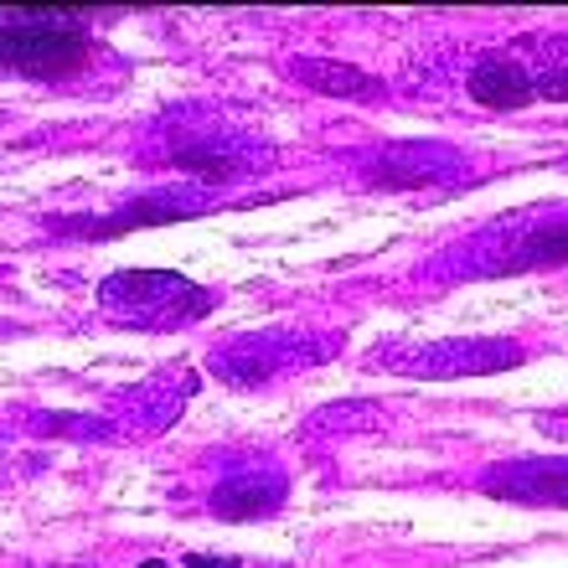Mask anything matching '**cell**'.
Returning a JSON list of instances; mask_svg holds the SVG:
<instances>
[{
  "mask_svg": "<svg viewBox=\"0 0 568 568\" xmlns=\"http://www.w3.org/2000/svg\"><path fill=\"white\" fill-rule=\"evenodd\" d=\"M470 99H476L480 109H527L532 99H538V89H532V78H527V68L517 58H511V47H501V52H486V58H476V68H470Z\"/></svg>",
  "mask_w": 568,
  "mask_h": 568,
  "instance_id": "cell-3",
  "label": "cell"
},
{
  "mask_svg": "<svg viewBox=\"0 0 568 568\" xmlns=\"http://www.w3.org/2000/svg\"><path fill=\"white\" fill-rule=\"evenodd\" d=\"M0 52L6 68L27 78H62L93 58V37L73 27L78 11L58 6H6L0 11Z\"/></svg>",
  "mask_w": 568,
  "mask_h": 568,
  "instance_id": "cell-1",
  "label": "cell"
},
{
  "mask_svg": "<svg viewBox=\"0 0 568 568\" xmlns=\"http://www.w3.org/2000/svg\"><path fill=\"white\" fill-rule=\"evenodd\" d=\"M140 568H171V564H140Z\"/></svg>",
  "mask_w": 568,
  "mask_h": 568,
  "instance_id": "cell-7",
  "label": "cell"
},
{
  "mask_svg": "<svg viewBox=\"0 0 568 568\" xmlns=\"http://www.w3.org/2000/svg\"><path fill=\"white\" fill-rule=\"evenodd\" d=\"M305 78H311L315 89H331V93H377L373 78H362V73H346L342 62H305Z\"/></svg>",
  "mask_w": 568,
  "mask_h": 568,
  "instance_id": "cell-6",
  "label": "cell"
},
{
  "mask_svg": "<svg viewBox=\"0 0 568 568\" xmlns=\"http://www.w3.org/2000/svg\"><path fill=\"white\" fill-rule=\"evenodd\" d=\"M511 58L527 68L538 99H568V37H523L511 42Z\"/></svg>",
  "mask_w": 568,
  "mask_h": 568,
  "instance_id": "cell-4",
  "label": "cell"
},
{
  "mask_svg": "<svg viewBox=\"0 0 568 568\" xmlns=\"http://www.w3.org/2000/svg\"><path fill=\"white\" fill-rule=\"evenodd\" d=\"M280 501V491H270L264 480H227L223 491L212 496V511L227 517V523H243V517H258V511H270Z\"/></svg>",
  "mask_w": 568,
  "mask_h": 568,
  "instance_id": "cell-5",
  "label": "cell"
},
{
  "mask_svg": "<svg viewBox=\"0 0 568 568\" xmlns=\"http://www.w3.org/2000/svg\"><path fill=\"white\" fill-rule=\"evenodd\" d=\"M99 305H104L120 326H186L212 311V295L186 274L165 270H124L114 280L99 284Z\"/></svg>",
  "mask_w": 568,
  "mask_h": 568,
  "instance_id": "cell-2",
  "label": "cell"
}]
</instances>
